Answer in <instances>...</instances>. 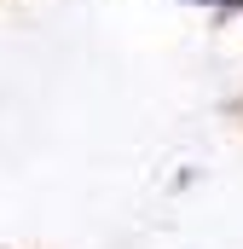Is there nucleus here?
I'll list each match as a JSON object with an SVG mask.
<instances>
[{"label":"nucleus","mask_w":243,"mask_h":249,"mask_svg":"<svg viewBox=\"0 0 243 249\" xmlns=\"http://www.w3.org/2000/svg\"><path fill=\"white\" fill-rule=\"evenodd\" d=\"M214 6H243V0H214Z\"/></svg>","instance_id":"f257e3e1"}]
</instances>
